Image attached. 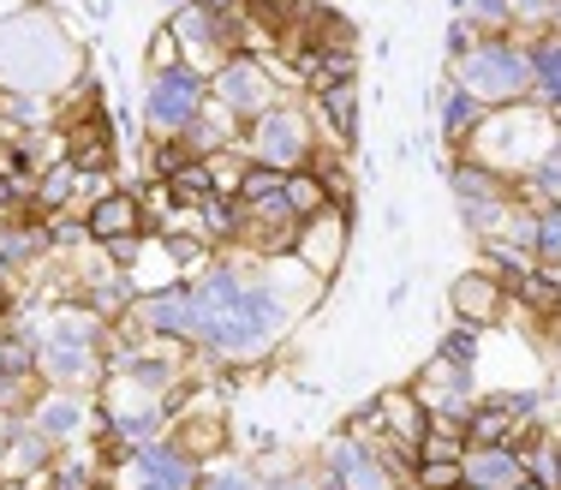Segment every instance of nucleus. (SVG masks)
<instances>
[{"instance_id":"nucleus-1","label":"nucleus","mask_w":561,"mask_h":490,"mask_svg":"<svg viewBox=\"0 0 561 490\" xmlns=\"http://www.w3.org/2000/svg\"><path fill=\"white\" fill-rule=\"evenodd\" d=\"M526 84H531V60L507 43H490L466 60V90L472 96H519Z\"/></svg>"},{"instance_id":"nucleus-2","label":"nucleus","mask_w":561,"mask_h":490,"mask_svg":"<svg viewBox=\"0 0 561 490\" xmlns=\"http://www.w3.org/2000/svg\"><path fill=\"white\" fill-rule=\"evenodd\" d=\"M275 323H280V299H275V294H245L233 311L221 317V323H209L204 335L216 341L221 353H245V347H257V341L270 335Z\"/></svg>"},{"instance_id":"nucleus-3","label":"nucleus","mask_w":561,"mask_h":490,"mask_svg":"<svg viewBox=\"0 0 561 490\" xmlns=\"http://www.w3.org/2000/svg\"><path fill=\"white\" fill-rule=\"evenodd\" d=\"M197 102H204V84H197L192 72H180V66H168V72L156 78V90H150V121L180 132V126L197 121Z\"/></svg>"},{"instance_id":"nucleus-4","label":"nucleus","mask_w":561,"mask_h":490,"mask_svg":"<svg viewBox=\"0 0 561 490\" xmlns=\"http://www.w3.org/2000/svg\"><path fill=\"white\" fill-rule=\"evenodd\" d=\"M131 490H192V460L180 448H144L131 460Z\"/></svg>"},{"instance_id":"nucleus-5","label":"nucleus","mask_w":561,"mask_h":490,"mask_svg":"<svg viewBox=\"0 0 561 490\" xmlns=\"http://www.w3.org/2000/svg\"><path fill=\"white\" fill-rule=\"evenodd\" d=\"M466 485H478V490H519V485H526V467H519L507 448H472V455H466Z\"/></svg>"},{"instance_id":"nucleus-6","label":"nucleus","mask_w":561,"mask_h":490,"mask_svg":"<svg viewBox=\"0 0 561 490\" xmlns=\"http://www.w3.org/2000/svg\"><path fill=\"white\" fill-rule=\"evenodd\" d=\"M257 150H263V162L270 168H293L305 156V132L293 114H270V121L257 126Z\"/></svg>"},{"instance_id":"nucleus-7","label":"nucleus","mask_w":561,"mask_h":490,"mask_svg":"<svg viewBox=\"0 0 561 490\" xmlns=\"http://www.w3.org/2000/svg\"><path fill=\"white\" fill-rule=\"evenodd\" d=\"M144 323L162 329V335H192V329H197V294H185V287L156 294L150 306H144Z\"/></svg>"},{"instance_id":"nucleus-8","label":"nucleus","mask_w":561,"mask_h":490,"mask_svg":"<svg viewBox=\"0 0 561 490\" xmlns=\"http://www.w3.org/2000/svg\"><path fill=\"white\" fill-rule=\"evenodd\" d=\"M216 90H221V102H227L233 114H257V109H263V96H270V90H263V78H257V66H251V60H233V66H227Z\"/></svg>"},{"instance_id":"nucleus-9","label":"nucleus","mask_w":561,"mask_h":490,"mask_svg":"<svg viewBox=\"0 0 561 490\" xmlns=\"http://www.w3.org/2000/svg\"><path fill=\"white\" fill-rule=\"evenodd\" d=\"M502 306V287L490 282V275H466V282H454V311L472 317V323H490Z\"/></svg>"},{"instance_id":"nucleus-10","label":"nucleus","mask_w":561,"mask_h":490,"mask_svg":"<svg viewBox=\"0 0 561 490\" xmlns=\"http://www.w3.org/2000/svg\"><path fill=\"white\" fill-rule=\"evenodd\" d=\"M131 228H138V204H131V197H102V204L90 209V233H96V240H126Z\"/></svg>"},{"instance_id":"nucleus-11","label":"nucleus","mask_w":561,"mask_h":490,"mask_svg":"<svg viewBox=\"0 0 561 490\" xmlns=\"http://www.w3.org/2000/svg\"><path fill=\"white\" fill-rule=\"evenodd\" d=\"M335 472H341V479L353 485V490H389L382 467L365 455V448H353V443H341V448H335Z\"/></svg>"},{"instance_id":"nucleus-12","label":"nucleus","mask_w":561,"mask_h":490,"mask_svg":"<svg viewBox=\"0 0 561 490\" xmlns=\"http://www.w3.org/2000/svg\"><path fill=\"white\" fill-rule=\"evenodd\" d=\"M341 233H346V221H341V216L311 221V233H305V258H311L317 270H335V263H341Z\"/></svg>"},{"instance_id":"nucleus-13","label":"nucleus","mask_w":561,"mask_h":490,"mask_svg":"<svg viewBox=\"0 0 561 490\" xmlns=\"http://www.w3.org/2000/svg\"><path fill=\"white\" fill-rule=\"evenodd\" d=\"M514 401H496V407H478V413H472V443L478 448H496L502 443V436H507V425H514Z\"/></svg>"},{"instance_id":"nucleus-14","label":"nucleus","mask_w":561,"mask_h":490,"mask_svg":"<svg viewBox=\"0 0 561 490\" xmlns=\"http://www.w3.org/2000/svg\"><path fill=\"white\" fill-rule=\"evenodd\" d=\"M531 72H538L543 90H550V96L561 102V43H543L538 55H531Z\"/></svg>"},{"instance_id":"nucleus-15","label":"nucleus","mask_w":561,"mask_h":490,"mask_svg":"<svg viewBox=\"0 0 561 490\" xmlns=\"http://www.w3.org/2000/svg\"><path fill=\"white\" fill-rule=\"evenodd\" d=\"M448 138H460V132L466 126H478V96H472V90H454V96H448Z\"/></svg>"},{"instance_id":"nucleus-16","label":"nucleus","mask_w":561,"mask_h":490,"mask_svg":"<svg viewBox=\"0 0 561 490\" xmlns=\"http://www.w3.org/2000/svg\"><path fill=\"white\" fill-rule=\"evenodd\" d=\"M323 109L335 114V132H341V138H353V84L323 90Z\"/></svg>"},{"instance_id":"nucleus-17","label":"nucleus","mask_w":561,"mask_h":490,"mask_svg":"<svg viewBox=\"0 0 561 490\" xmlns=\"http://www.w3.org/2000/svg\"><path fill=\"white\" fill-rule=\"evenodd\" d=\"M419 479H424V490H454V485L466 479V467H454V460H424Z\"/></svg>"},{"instance_id":"nucleus-18","label":"nucleus","mask_w":561,"mask_h":490,"mask_svg":"<svg viewBox=\"0 0 561 490\" xmlns=\"http://www.w3.org/2000/svg\"><path fill=\"white\" fill-rule=\"evenodd\" d=\"M287 204H293V216H311V209L323 204V185L317 180H287Z\"/></svg>"},{"instance_id":"nucleus-19","label":"nucleus","mask_w":561,"mask_h":490,"mask_svg":"<svg viewBox=\"0 0 561 490\" xmlns=\"http://www.w3.org/2000/svg\"><path fill=\"white\" fill-rule=\"evenodd\" d=\"M173 192H180V197H209V168L204 162L180 168V174H173Z\"/></svg>"},{"instance_id":"nucleus-20","label":"nucleus","mask_w":561,"mask_h":490,"mask_svg":"<svg viewBox=\"0 0 561 490\" xmlns=\"http://www.w3.org/2000/svg\"><path fill=\"white\" fill-rule=\"evenodd\" d=\"M538 251L550 263H561V209H550V216L538 221Z\"/></svg>"},{"instance_id":"nucleus-21","label":"nucleus","mask_w":561,"mask_h":490,"mask_svg":"<svg viewBox=\"0 0 561 490\" xmlns=\"http://www.w3.org/2000/svg\"><path fill=\"white\" fill-rule=\"evenodd\" d=\"M472 347H478V341L460 329V335H448V347H443V353H448V365H466V360H472Z\"/></svg>"},{"instance_id":"nucleus-22","label":"nucleus","mask_w":561,"mask_h":490,"mask_svg":"<svg viewBox=\"0 0 561 490\" xmlns=\"http://www.w3.org/2000/svg\"><path fill=\"white\" fill-rule=\"evenodd\" d=\"M460 7H472L478 19H502V12H507V0H460Z\"/></svg>"},{"instance_id":"nucleus-23","label":"nucleus","mask_w":561,"mask_h":490,"mask_svg":"<svg viewBox=\"0 0 561 490\" xmlns=\"http://www.w3.org/2000/svg\"><path fill=\"white\" fill-rule=\"evenodd\" d=\"M43 425H48V431H72V407H48Z\"/></svg>"},{"instance_id":"nucleus-24","label":"nucleus","mask_w":561,"mask_h":490,"mask_svg":"<svg viewBox=\"0 0 561 490\" xmlns=\"http://www.w3.org/2000/svg\"><path fill=\"white\" fill-rule=\"evenodd\" d=\"M556 121H561V102H556Z\"/></svg>"},{"instance_id":"nucleus-25","label":"nucleus","mask_w":561,"mask_h":490,"mask_svg":"<svg viewBox=\"0 0 561 490\" xmlns=\"http://www.w3.org/2000/svg\"><path fill=\"white\" fill-rule=\"evenodd\" d=\"M519 490H538V485H519Z\"/></svg>"},{"instance_id":"nucleus-26","label":"nucleus","mask_w":561,"mask_h":490,"mask_svg":"<svg viewBox=\"0 0 561 490\" xmlns=\"http://www.w3.org/2000/svg\"><path fill=\"white\" fill-rule=\"evenodd\" d=\"M556 19H561V0H556Z\"/></svg>"}]
</instances>
